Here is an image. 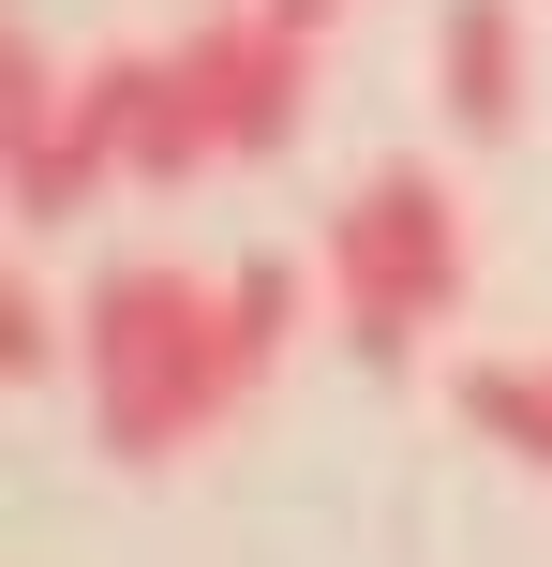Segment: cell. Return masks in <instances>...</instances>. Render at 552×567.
<instances>
[{
	"instance_id": "cell-8",
	"label": "cell",
	"mask_w": 552,
	"mask_h": 567,
	"mask_svg": "<svg viewBox=\"0 0 552 567\" xmlns=\"http://www.w3.org/2000/svg\"><path fill=\"white\" fill-rule=\"evenodd\" d=\"M60 359H75V313H60L30 269H0V373H15V389H45Z\"/></svg>"
},
{
	"instance_id": "cell-7",
	"label": "cell",
	"mask_w": 552,
	"mask_h": 567,
	"mask_svg": "<svg viewBox=\"0 0 552 567\" xmlns=\"http://www.w3.org/2000/svg\"><path fill=\"white\" fill-rule=\"evenodd\" d=\"M314 299H329V284L299 269V255H239V269H225V329H239V359H254V389L314 343Z\"/></svg>"
},
{
	"instance_id": "cell-5",
	"label": "cell",
	"mask_w": 552,
	"mask_h": 567,
	"mask_svg": "<svg viewBox=\"0 0 552 567\" xmlns=\"http://www.w3.org/2000/svg\"><path fill=\"white\" fill-rule=\"evenodd\" d=\"M434 105L464 150H508L538 105V45H523V0H448L434 16Z\"/></svg>"
},
{
	"instance_id": "cell-6",
	"label": "cell",
	"mask_w": 552,
	"mask_h": 567,
	"mask_svg": "<svg viewBox=\"0 0 552 567\" xmlns=\"http://www.w3.org/2000/svg\"><path fill=\"white\" fill-rule=\"evenodd\" d=\"M448 419L478 449H508L523 478H552V359H464L448 373Z\"/></svg>"
},
{
	"instance_id": "cell-9",
	"label": "cell",
	"mask_w": 552,
	"mask_h": 567,
	"mask_svg": "<svg viewBox=\"0 0 552 567\" xmlns=\"http://www.w3.org/2000/svg\"><path fill=\"white\" fill-rule=\"evenodd\" d=\"M269 16H284V30H329V16H358V0H269Z\"/></svg>"
},
{
	"instance_id": "cell-2",
	"label": "cell",
	"mask_w": 552,
	"mask_h": 567,
	"mask_svg": "<svg viewBox=\"0 0 552 567\" xmlns=\"http://www.w3.org/2000/svg\"><path fill=\"white\" fill-rule=\"evenodd\" d=\"M314 284H329V329H344L358 373H418L434 329H464L478 299V209L448 165H374L314 239Z\"/></svg>"
},
{
	"instance_id": "cell-4",
	"label": "cell",
	"mask_w": 552,
	"mask_h": 567,
	"mask_svg": "<svg viewBox=\"0 0 552 567\" xmlns=\"http://www.w3.org/2000/svg\"><path fill=\"white\" fill-rule=\"evenodd\" d=\"M314 45H329V30H284L269 0H209V16L179 30V75H195L225 165H269V150L314 120Z\"/></svg>"
},
{
	"instance_id": "cell-3",
	"label": "cell",
	"mask_w": 552,
	"mask_h": 567,
	"mask_svg": "<svg viewBox=\"0 0 552 567\" xmlns=\"http://www.w3.org/2000/svg\"><path fill=\"white\" fill-rule=\"evenodd\" d=\"M135 90H149V45H105L30 135H0V195H15L30 239H45V225H90V195L135 179Z\"/></svg>"
},
{
	"instance_id": "cell-1",
	"label": "cell",
	"mask_w": 552,
	"mask_h": 567,
	"mask_svg": "<svg viewBox=\"0 0 552 567\" xmlns=\"http://www.w3.org/2000/svg\"><path fill=\"white\" fill-rule=\"evenodd\" d=\"M75 389H90V449H105L119 478L195 463L209 433L254 403V359H239V329H225V269H179V255L90 269V299H75Z\"/></svg>"
}]
</instances>
